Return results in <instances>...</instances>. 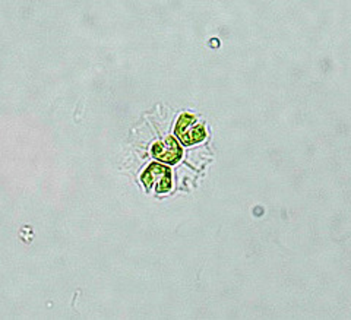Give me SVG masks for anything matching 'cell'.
Returning <instances> with one entry per match:
<instances>
[{
  "instance_id": "cell-1",
  "label": "cell",
  "mask_w": 351,
  "mask_h": 320,
  "mask_svg": "<svg viewBox=\"0 0 351 320\" xmlns=\"http://www.w3.org/2000/svg\"><path fill=\"white\" fill-rule=\"evenodd\" d=\"M174 134L186 147L199 143L206 136L204 125L199 123V120H197L196 116L188 114V113H184L179 117L178 123H176V127H174Z\"/></svg>"
},
{
  "instance_id": "cell-3",
  "label": "cell",
  "mask_w": 351,
  "mask_h": 320,
  "mask_svg": "<svg viewBox=\"0 0 351 320\" xmlns=\"http://www.w3.org/2000/svg\"><path fill=\"white\" fill-rule=\"evenodd\" d=\"M152 157L166 164H176L182 158V148L179 142L173 136H166L162 140L156 142L151 149Z\"/></svg>"
},
{
  "instance_id": "cell-2",
  "label": "cell",
  "mask_w": 351,
  "mask_h": 320,
  "mask_svg": "<svg viewBox=\"0 0 351 320\" xmlns=\"http://www.w3.org/2000/svg\"><path fill=\"white\" fill-rule=\"evenodd\" d=\"M141 180L147 189L154 186L157 193H166L171 187V170L162 164H151L141 175Z\"/></svg>"
}]
</instances>
